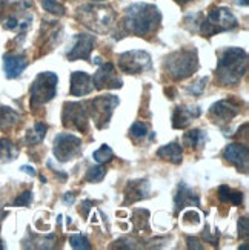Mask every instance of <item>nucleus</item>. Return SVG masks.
I'll use <instances>...</instances> for the list:
<instances>
[{
  "label": "nucleus",
  "mask_w": 249,
  "mask_h": 250,
  "mask_svg": "<svg viewBox=\"0 0 249 250\" xmlns=\"http://www.w3.org/2000/svg\"><path fill=\"white\" fill-rule=\"evenodd\" d=\"M17 26H19V20L16 17H9L5 21V28H8V29H16Z\"/></svg>",
  "instance_id": "nucleus-38"
},
{
  "label": "nucleus",
  "mask_w": 249,
  "mask_h": 250,
  "mask_svg": "<svg viewBox=\"0 0 249 250\" xmlns=\"http://www.w3.org/2000/svg\"><path fill=\"white\" fill-rule=\"evenodd\" d=\"M239 236L243 238V240H248L249 238V220L246 216L239 220Z\"/></svg>",
  "instance_id": "nucleus-32"
},
{
  "label": "nucleus",
  "mask_w": 249,
  "mask_h": 250,
  "mask_svg": "<svg viewBox=\"0 0 249 250\" xmlns=\"http://www.w3.org/2000/svg\"><path fill=\"white\" fill-rule=\"evenodd\" d=\"M129 132H131V135L134 138H145L148 134V126L143 122H136V123H133Z\"/></svg>",
  "instance_id": "nucleus-30"
},
{
  "label": "nucleus",
  "mask_w": 249,
  "mask_h": 250,
  "mask_svg": "<svg viewBox=\"0 0 249 250\" xmlns=\"http://www.w3.org/2000/svg\"><path fill=\"white\" fill-rule=\"evenodd\" d=\"M239 21L228 8H212L208 16L199 23V31L203 37H212L219 32L237 28Z\"/></svg>",
  "instance_id": "nucleus-4"
},
{
  "label": "nucleus",
  "mask_w": 249,
  "mask_h": 250,
  "mask_svg": "<svg viewBox=\"0 0 249 250\" xmlns=\"http://www.w3.org/2000/svg\"><path fill=\"white\" fill-rule=\"evenodd\" d=\"M54 157L60 163H67L82 154V138L72 134H59L54 138Z\"/></svg>",
  "instance_id": "nucleus-9"
},
{
  "label": "nucleus",
  "mask_w": 249,
  "mask_h": 250,
  "mask_svg": "<svg viewBox=\"0 0 249 250\" xmlns=\"http://www.w3.org/2000/svg\"><path fill=\"white\" fill-rule=\"evenodd\" d=\"M95 45V37L91 34H77L74 37L72 48L68 52V60H90L91 52Z\"/></svg>",
  "instance_id": "nucleus-14"
},
{
  "label": "nucleus",
  "mask_w": 249,
  "mask_h": 250,
  "mask_svg": "<svg viewBox=\"0 0 249 250\" xmlns=\"http://www.w3.org/2000/svg\"><path fill=\"white\" fill-rule=\"evenodd\" d=\"M92 158L97 161V163H100V165H105V163H110L113 158H114V152L113 149L108 146V145H103L100 149H97L94 154H92Z\"/></svg>",
  "instance_id": "nucleus-27"
},
{
  "label": "nucleus",
  "mask_w": 249,
  "mask_h": 250,
  "mask_svg": "<svg viewBox=\"0 0 249 250\" xmlns=\"http://www.w3.org/2000/svg\"><path fill=\"white\" fill-rule=\"evenodd\" d=\"M231 188L228 186H220L219 188V200L222 203H229V195H231Z\"/></svg>",
  "instance_id": "nucleus-34"
},
{
  "label": "nucleus",
  "mask_w": 249,
  "mask_h": 250,
  "mask_svg": "<svg viewBox=\"0 0 249 250\" xmlns=\"http://www.w3.org/2000/svg\"><path fill=\"white\" fill-rule=\"evenodd\" d=\"M20 170H23V172H26L28 175H31V177H36L37 175V172H36V169L34 167H31V166H22L20 167Z\"/></svg>",
  "instance_id": "nucleus-39"
},
{
  "label": "nucleus",
  "mask_w": 249,
  "mask_h": 250,
  "mask_svg": "<svg viewBox=\"0 0 249 250\" xmlns=\"http://www.w3.org/2000/svg\"><path fill=\"white\" fill-rule=\"evenodd\" d=\"M239 114H240V106L231 100H220L209 107V117L212 118L215 125L229 123Z\"/></svg>",
  "instance_id": "nucleus-13"
},
{
  "label": "nucleus",
  "mask_w": 249,
  "mask_h": 250,
  "mask_svg": "<svg viewBox=\"0 0 249 250\" xmlns=\"http://www.w3.org/2000/svg\"><path fill=\"white\" fill-rule=\"evenodd\" d=\"M94 203L92 201H90V200H85V201H82V206H80V213L85 216H88V213H90V210H91V206H92Z\"/></svg>",
  "instance_id": "nucleus-36"
},
{
  "label": "nucleus",
  "mask_w": 249,
  "mask_h": 250,
  "mask_svg": "<svg viewBox=\"0 0 249 250\" xmlns=\"http://www.w3.org/2000/svg\"><path fill=\"white\" fill-rule=\"evenodd\" d=\"M153 66L151 56L145 51L133 49L118 56V68L125 74H140Z\"/></svg>",
  "instance_id": "nucleus-10"
},
{
  "label": "nucleus",
  "mask_w": 249,
  "mask_h": 250,
  "mask_svg": "<svg viewBox=\"0 0 249 250\" xmlns=\"http://www.w3.org/2000/svg\"><path fill=\"white\" fill-rule=\"evenodd\" d=\"M40 2H42V6L46 13L59 16V17L65 16V11L67 9H65V6L60 2H57V0H40Z\"/></svg>",
  "instance_id": "nucleus-26"
},
{
  "label": "nucleus",
  "mask_w": 249,
  "mask_h": 250,
  "mask_svg": "<svg viewBox=\"0 0 249 250\" xmlns=\"http://www.w3.org/2000/svg\"><path fill=\"white\" fill-rule=\"evenodd\" d=\"M229 203H232V204H235V206L243 204V193H242V192L231 190V195H229Z\"/></svg>",
  "instance_id": "nucleus-35"
},
{
  "label": "nucleus",
  "mask_w": 249,
  "mask_h": 250,
  "mask_svg": "<svg viewBox=\"0 0 249 250\" xmlns=\"http://www.w3.org/2000/svg\"><path fill=\"white\" fill-rule=\"evenodd\" d=\"M74 200H75L74 193H65V195H63V203H65V204H72Z\"/></svg>",
  "instance_id": "nucleus-40"
},
{
  "label": "nucleus",
  "mask_w": 249,
  "mask_h": 250,
  "mask_svg": "<svg viewBox=\"0 0 249 250\" xmlns=\"http://www.w3.org/2000/svg\"><path fill=\"white\" fill-rule=\"evenodd\" d=\"M32 201V192L26 190L23 193H20L19 197L14 200V206H29Z\"/></svg>",
  "instance_id": "nucleus-33"
},
{
  "label": "nucleus",
  "mask_w": 249,
  "mask_h": 250,
  "mask_svg": "<svg viewBox=\"0 0 249 250\" xmlns=\"http://www.w3.org/2000/svg\"><path fill=\"white\" fill-rule=\"evenodd\" d=\"M186 206H196V208H199L200 198H199V195L194 192L191 188H188L185 183H180L177 193L174 197V209L179 213L180 210L185 209Z\"/></svg>",
  "instance_id": "nucleus-18"
},
{
  "label": "nucleus",
  "mask_w": 249,
  "mask_h": 250,
  "mask_svg": "<svg viewBox=\"0 0 249 250\" xmlns=\"http://www.w3.org/2000/svg\"><path fill=\"white\" fill-rule=\"evenodd\" d=\"M120 100L115 95H100L95 99L86 102V111L88 115L94 120V125L97 129H105L110 126L111 117L114 114V109L118 106Z\"/></svg>",
  "instance_id": "nucleus-5"
},
{
  "label": "nucleus",
  "mask_w": 249,
  "mask_h": 250,
  "mask_svg": "<svg viewBox=\"0 0 249 250\" xmlns=\"http://www.w3.org/2000/svg\"><path fill=\"white\" fill-rule=\"evenodd\" d=\"M62 122L65 127L75 129L79 132H86L90 127V115L86 111L85 103L80 102H67L63 104Z\"/></svg>",
  "instance_id": "nucleus-8"
},
{
  "label": "nucleus",
  "mask_w": 249,
  "mask_h": 250,
  "mask_svg": "<svg viewBox=\"0 0 249 250\" xmlns=\"http://www.w3.org/2000/svg\"><path fill=\"white\" fill-rule=\"evenodd\" d=\"M165 71L172 80H185L199 69V57L196 49H180L166 57Z\"/></svg>",
  "instance_id": "nucleus-3"
},
{
  "label": "nucleus",
  "mask_w": 249,
  "mask_h": 250,
  "mask_svg": "<svg viewBox=\"0 0 249 250\" xmlns=\"http://www.w3.org/2000/svg\"><path fill=\"white\" fill-rule=\"evenodd\" d=\"M149 212L146 209H138L134 212L133 215V224H134V230L140 232V230H149Z\"/></svg>",
  "instance_id": "nucleus-25"
},
{
  "label": "nucleus",
  "mask_w": 249,
  "mask_h": 250,
  "mask_svg": "<svg viewBox=\"0 0 249 250\" xmlns=\"http://www.w3.org/2000/svg\"><path fill=\"white\" fill-rule=\"evenodd\" d=\"M28 66V60L25 56H19V54H5L3 56V71L6 79H17L20 74L25 71Z\"/></svg>",
  "instance_id": "nucleus-19"
},
{
  "label": "nucleus",
  "mask_w": 249,
  "mask_h": 250,
  "mask_svg": "<svg viewBox=\"0 0 249 250\" xmlns=\"http://www.w3.org/2000/svg\"><path fill=\"white\" fill-rule=\"evenodd\" d=\"M186 243H188V247H189V249H196V250H202V249H203V246H200V241L197 240V238H191V236H188Z\"/></svg>",
  "instance_id": "nucleus-37"
},
{
  "label": "nucleus",
  "mask_w": 249,
  "mask_h": 250,
  "mask_svg": "<svg viewBox=\"0 0 249 250\" xmlns=\"http://www.w3.org/2000/svg\"><path fill=\"white\" fill-rule=\"evenodd\" d=\"M157 157H160L161 160H168L171 161L172 165H180L183 161V154H181V146L179 143H169V145H165L161 146L158 150H157Z\"/></svg>",
  "instance_id": "nucleus-20"
},
{
  "label": "nucleus",
  "mask_w": 249,
  "mask_h": 250,
  "mask_svg": "<svg viewBox=\"0 0 249 250\" xmlns=\"http://www.w3.org/2000/svg\"><path fill=\"white\" fill-rule=\"evenodd\" d=\"M248 71V54L242 48H226L217 63V80L223 86L237 84Z\"/></svg>",
  "instance_id": "nucleus-2"
},
{
  "label": "nucleus",
  "mask_w": 249,
  "mask_h": 250,
  "mask_svg": "<svg viewBox=\"0 0 249 250\" xmlns=\"http://www.w3.org/2000/svg\"><path fill=\"white\" fill-rule=\"evenodd\" d=\"M46 125L45 123H36L34 126H32V129H29L26 132V137H25V141L26 145H39L43 141V138H45L46 135Z\"/></svg>",
  "instance_id": "nucleus-23"
},
{
  "label": "nucleus",
  "mask_w": 249,
  "mask_h": 250,
  "mask_svg": "<svg viewBox=\"0 0 249 250\" xmlns=\"http://www.w3.org/2000/svg\"><path fill=\"white\" fill-rule=\"evenodd\" d=\"M94 89L92 84V77L90 74L82 72V71H75L71 74V88L69 94L72 97H83L91 94Z\"/></svg>",
  "instance_id": "nucleus-16"
},
{
  "label": "nucleus",
  "mask_w": 249,
  "mask_h": 250,
  "mask_svg": "<svg viewBox=\"0 0 249 250\" xmlns=\"http://www.w3.org/2000/svg\"><path fill=\"white\" fill-rule=\"evenodd\" d=\"M92 2H105V0H92Z\"/></svg>",
  "instance_id": "nucleus-43"
},
{
  "label": "nucleus",
  "mask_w": 249,
  "mask_h": 250,
  "mask_svg": "<svg viewBox=\"0 0 249 250\" xmlns=\"http://www.w3.org/2000/svg\"><path fill=\"white\" fill-rule=\"evenodd\" d=\"M105 175H106V170L103 166H92L86 172L85 180L88 183H100L105 178Z\"/></svg>",
  "instance_id": "nucleus-28"
},
{
  "label": "nucleus",
  "mask_w": 249,
  "mask_h": 250,
  "mask_svg": "<svg viewBox=\"0 0 249 250\" xmlns=\"http://www.w3.org/2000/svg\"><path fill=\"white\" fill-rule=\"evenodd\" d=\"M161 21V14L156 5L134 3L125 11L123 28L128 34L145 37L153 34Z\"/></svg>",
  "instance_id": "nucleus-1"
},
{
  "label": "nucleus",
  "mask_w": 249,
  "mask_h": 250,
  "mask_svg": "<svg viewBox=\"0 0 249 250\" xmlns=\"http://www.w3.org/2000/svg\"><path fill=\"white\" fill-rule=\"evenodd\" d=\"M92 84L95 89H120L123 86L122 79L117 75L113 63H100V68L92 77Z\"/></svg>",
  "instance_id": "nucleus-11"
},
{
  "label": "nucleus",
  "mask_w": 249,
  "mask_h": 250,
  "mask_svg": "<svg viewBox=\"0 0 249 250\" xmlns=\"http://www.w3.org/2000/svg\"><path fill=\"white\" fill-rule=\"evenodd\" d=\"M59 77L54 72H40L31 84V107L42 106L51 102L57 94Z\"/></svg>",
  "instance_id": "nucleus-6"
},
{
  "label": "nucleus",
  "mask_w": 249,
  "mask_h": 250,
  "mask_svg": "<svg viewBox=\"0 0 249 250\" xmlns=\"http://www.w3.org/2000/svg\"><path fill=\"white\" fill-rule=\"evenodd\" d=\"M177 3H180V5H186V3H189V2H194V0H176Z\"/></svg>",
  "instance_id": "nucleus-42"
},
{
  "label": "nucleus",
  "mask_w": 249,
  "mask_h": 250,
  "mask_svg": "<svg viewBox=\"0 0 249 250\" xmlns=\"http://www.w3.org/2000/svg\"><path fill=\"white\" fill-rule=\"evenodd\" d=\"M202 109L199 106H179L172 114V127L174 129H185L189 126L192 118L200 117Z\"/></svg>",
  "instance_id": "nucleus-17"
},
{
  "label": "nucleus",
  "mask_w": 249,
  "mask_h": 250,
  "mask_svg": "<svg viewBox=\"0 0 249 250\" xmlns=\"http://www.w3.org/2000/svg\"><path fill=\"white\" fill-rule=\"evenodd\" d=\"M69 244L75 250H90L91 249V244L88 241V238H86L85 235H80V233L71 235L69 236Z\"/></svg>",
  "instance_id": "nucleus-29"
},
{
  "label": "nucleus",
  "mask_w": 249,
  "mask_h": 250,
  "mask_svg": "<svg viewBox=\"0 0 249 250\" xmlns=\"http://www.w3.org/2000/svg\"><path fill=\"white\" fill-rule=\"evenodd\" d=\"M79 14H80L82 23L95 32L108 31L115 20V14L113 13V9L105 8V6L86 5L79 9Z\"/></svg>",
  "instance_id": "nucleus-7"
},
{
  "label": "nucleus",
  "mask_w": 249,
  "mask_h": 250,
  "mask_svg": "<svg viewBox=\"0 0 249 250\" xmlns=\"http://www.w3.org/2000/svg\"><path fill=\"white\" fill-rule=\"evenodd\" d=\"M223 158L234 165L237 169L243 173H248L249 169V150L246 145L242 143H231L225 147Z\"/></svg>",
  "instance_id": "nucleus-12"
},
{
  "label": "nucleus",
  "mask_w": 249,
  "mask_h": 250,
  "mask_svg": "<svg viewBox=\"0 0 249 250\" xmlns=\"http://www.w3.org/2000/svg\"><path fill=\"white\" fill-rule=\"evenodd\" d=\"M235 3L239 5V6H248V0H235Z\"/></svg>",
  "instance_id": "nucleus-41"
},
{
  "label": "nucleus",
  "mask_w": 249,
  "mask_h": 250,
  "mask_svg": "<svg viewBox=\"0 0 249 250\" xmlns=\"http://www.w3.org/2000/svg\"><path fill=\"white\" fill-rule=\"evenodd\" d=\"M206 83H208V77H203L200 79L197 83H194L192 86H189L188 88V92L192 94V95H200L203 92V89L206 88Z\"/></svg>",
  "instance_id": "nucleus-31"
},
{
  "label": "nucleus",
  "mask_w": 249,
  "mask_h": 250,
  "mask_svg": "<svg viewBox=\"0 0 249 250\" xmlns=\"http://www.w3.org/2000/svg\"><path fill=\"white\" fill-rule=\"evenodd\" d=\"M20 120V115L8 106H0V129L8 130L14 127Z\"/></svg>",
  "instance_id": "nucleus-21"
},
{
  "label": "nucleus",
  "mask_w": 249,
  "mask_h": 250,
  "mask_svg": "<svg viewBox=\"0 0 249 250\" xmlns=\"http://www.w3.org/2000/svg\"><path fill=\"white\" fill-rule=\"evenodd\" d=\"M206 143V132L202 129H192L183 135V146L186 147H199Z\"/></svg>",
  "instance_id": "nucleus-22"
},
{
  "label": "nucleus",
  "mask_w": 249,
  "mask_h": 250,
  "mask_svg": "<svg viewBox=\"0 0 249 250\" xmlns=\"http://www.w3.org/2000/svg\"><path fill=\"white\" fill-rule=\"evenodd\" d=\"M19 155V149L14 146V143L8 138L0 140V160L2 161H13Z\"/></svg>",
  "instance_id": "nucleus-24"
},
{
  "label": "nucleus",
  "mask_w": 249,
  "mask_h": 250,
  "mask_svg": "<svg viewBox=\"0 0 249 250\" xmlns=\"http://www.w3.org/2000/svg\"><path fill=\"white\" fill-rule=\"evenodd\" d=\"M149 197V181L148 180H133L128 181L125 188V201L123 204H134L140 200Z\"/></svg>",
  "instance_id": "nucleus-15"
}]
</instances>
